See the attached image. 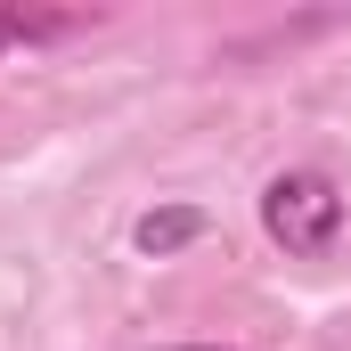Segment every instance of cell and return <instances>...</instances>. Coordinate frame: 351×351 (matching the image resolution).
<instances>
[{"mask_svg":"<svg viewBox=\"0 0 351 351\" xmlns=\"http://www.w3.org/2000/svg\"><path fill=\"white\" fill-rule=\"evenodd\" d=\"M204 229H213V213H204V204H156V213H139L131 245H139L147 262H164V254H180V245H196Z\"/></svg>","mask_w":351,"mask_h":351,"instance_id":"obj_2","label":"cell"},{"mask_svg":"<svg viewBox=\"0 0 351 351\" xmlns=\"http://www.w3.org/2000/svg\"><path fill=\"white\" fill-rule=\"evenodd\" d=\"M262 229L294 254V262L335 254V237H343V188L327 172H278L262 188Z\"/></svg>","mask_w":351,"mask_h":351,"instance_id":"obj_1","label":"cell"},{"mask_svg":"<svg viewBox=\"0 0 351 351\" xmlns=\"http://www.w3.org/2000/svg\"><path fill=\"white\" fill-rule=\"evenodd\" d=\"M172 351H229V343H172Z\"/></svg>","mask_w":351,"mask_h":351,"instance_id":"obj_4","label":"cell"},{"mask_svg":"<svg viewBox=\"0 0 351 351\" xmlns=\"http://www.w3.org/2000/svg\"><path fill=\"white\" fill-rule=\"evenodd\" d=\"M49 33H74V16H33V8H0V49H8V41H49Z\"/></svg>","mask_w":351,"mask_h":351,"instance_id":"obj_3","label":"cell"}]
</instances>
